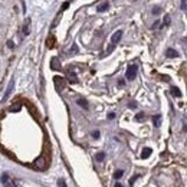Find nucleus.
Returning <instances> with one entry per match:
<instances>
[{
    "instance_id": "nucleus-5",
    "label": "nucleus",
    "mask_w": 187,
    "mask_h": 187,
    "mask_svg": "<svg viewBox=\"0 0 187 187\" xmlns=\"http://www.w3.org/2000/svg\"><path fill=\"white\" fill-rule=\"evenodd\" d=\"M13 87H14V81L12 79L10 82H9V85H7V89H6L4 95H3V101H6V99L9 98V95H10V94H12V91H13Z\"/></svg>"
},
{
    "instance_id": "nucleus-23",
    "label": "nucleus",
    "mask_w": 187,
    "mask_h": 187,
    "mask_svg": "<svg viewBox=\"0 0 187 187\" xmlns=\"http://www.w3.org/2000/svg\"><path fill=\"white\" fill-rule=\"evenodd\" d=\"M137 178H138V176H134V177H131V178H130V184H134V181H135V180H137Z\"/></svg>"
},
{
    "instance_id": "nucleus-15",
    "label": "nucleus",
    "mask_w": 187,
    "mask_h": 187,
    "mask_svg": "<svg viewBox=\"0 0 187 187\" xmlns=\"http://www.w3.org/2000/svg\"><path fill=\"white\" fill-rule=\"evenodd\" d=\"M68 77H69V81H71V82H77V77H75V74L69 72V74H68Z\"/></svg>"
},
{
    "instance_id": "nucleus-11",
    "label": "nucleus",
    "mask_w": 187,
    "mask_h": 187,
    "mask_svg": "<svg viewBox=\"0 0 187 187\" xmlns=\"http://www.w3.org/2000/svg\"><path fill=\"white\" fill-rule=\"evenodd\" d=\"M171 95L180 98V97H181V92H180V89L177 88V87H171Z\"/></svg>"
},
{
    "instance_id": "nucleus-27",
    "label": "nucleus",
    "mask_w": 187,
    "mask_h": 187,
    "mask_svg": "<svg viewBox=\"0 0 187 187\" xmlns=\"http://www.w3.org/2000/svg\"><path fill=\"white\" fill-rule=\"evenodd\" d=\"M135 107H137L135 102H130V108H135Z\"/></svg>"
},
{
    "instance_id": "nucleus-29",
    "label": "nucleus",
    "mask_w": 187,
    "mask_h": 187,
    "mask_svg": "<svg viewBox=\"0 0 187 187\" xmlns=\"http://www.w3.org/2000/svg\"><path fill=\"white\" fill-rule=\"evenodd\" d=\"M115 187H122L121 183H115Z\"/></svg>"
},
{
    "instance_id": "nucleus-9",
    "label": "nucleus",
    "mask_w": 187,
    "mask_h": 187,
    "mask_svg": "<svg viewBox=\"0 0 187 187\" xmlns=\"http://www.w3.org/2000/svg\"><path fill=\"white\" fill-rule=\"evenodd\" d=\"M151 153H153V150H151L150 147H145L143 150V153H141V158H148V157L151 155Z\"/></svg>"
},
{
    "instance_id": "nucleus-22",
    "label": "nucleus",
    "mask_w": 187,
    "mask_h": 187,
    "mask_svg": "<svg viewBox=\"0 0 187 187\" xmlns=\"http://www.w3.org/2000/svg\"><path fill=\"white\" fill-rule=\"evenodd\" d=\"M58 186H59V187H68L65 184V181H64V180H59V181H58Z\"/></svg>"
},
{
    "instance_id": "nucleus-13",
    "label": "nucleus",
    "mask_w": 187,
    "mask_h": 187,
    "mask_svg": "<svg viewBox=\"0 0 187 187\" xmlns=\"http://www.w3.org/2000/svg\"><path fill=\"white\" fill-rule=\"evenodd\" d=\"M153 122H154V127H160V125H161V117H160V115L153 117Z\"/></svg>"
},
{
    "instance_id": "nucleus-8",
    "label": "nucleus",
    "mask_w": 187,
    "mask_h": 187,
    "mask_svg": "<svg viewBox=\"0 0 187 187\" xmlns=\"http://www.w3.org/2000/svg\"><path fill=\"white\" fill-rule=\"evenodd\" d=\"M165 55L168 56V58H177V56H178V53H177L176 49H173V48H168V49H167V52H165Z\"/></svg>"
},
{
    "instance_id": "nucleus-16",
    "label": "nucleus",
    "mask_w": 187,
    "mask_h": 187,
    "mask_svg": "<svg viewBox=\"0 0 187 187\" xmlns=\"http://www.w3.org/2000/svg\"><path fill=\"white\" fill-rule=\"evenodd\" d=\"M20 108H22V105H20V104H17V105H13V107L10 108V111H12V112H16V111L20 110Z\"/></svg>"
},
{
    "instance_id": "nucleus-14",
    "label": "nucleus",
    "mask_w": 187,
    "mask_h": 187,
    "mask_svg": "<svg viewBox=\"0 0 187 187\" xmlns=\"http://www.w3.org/2000/svg\"><path fill=\"white\" fill-rule=\"evenodd\" d=\"M122 176H124V171H122V170H117V171L114 173V178H115V180H120Z\"/></svg>"
},
{
    "instance_id": "nucleus-21",
    "label": "nucleus",
    "mask_w": 187,
    "mask_h": 187,
    "mask_svg": "<svg viewBox=\"0 0 187 187\" xmlns=\"http://www.w3.org/2000/svg\"><path fill=\"white\" fill-rule=\"evenodd\" d=\"M170 25V16L167 14V16H164V26H168Z\"/></svg>"
},
{
    "instance_id": "nucleus-18",
    "label": "nucleus",
    "mask_w": 187,
    "mask_h": 187,
    "mask_svg": "<svg viewBox=\"0 0 187 187\" xmlns=\"http://www.w3.org/2000/svg\"><path fill=\"white\" fill-rule=\"evenodd\" d=\"M23 33H25V35H27V33H29V20H27V22H26V25H25V29H23Z\"/></svg>"
},
{
    "instance_id": "nucleus-26",
    "label": "nucleus",
    "mask_w": 187,
    "mask_h": 187,
    "mask_svg": "<svg viewBox=\"0 0 187 187\" xmlns=\"http://www.w3.org/2000/svg\"><path fill=\"white\" fill-rule=\"evenodd\" d=\"M108 118H110V120H112V118H115V114H114V112H111V114H108Z\"/></svg>"
},
{
    "instance_id": "nucleus-28",
    "label": "nucleus",
    "mask_w": 187,
    "mask_h": 187,
    "mask_svg": "<svg viewBox=\"0 0 187 187\" xmlns=\"http://www.w3.org/2000/svg\"><path fill=\"white\" fill-rule=\"evenodd\" d=\"M7 46L9 48H13V42H7Z\"/></svg>"
},
{
    "instance_id": "nucleus-4",
    "label": "nucleus",
    "mask_w": 187,
    "mask_h": 187,
    "mask_svg": "<svg viewBox=\"0 0 187 187\" xmlns=\"http://www.w3.org/2000/svg\"><path fill=\"white\" fill-rule=\"evenodd\" d=\"M35 167L39 168V170H45V168H46V160H45L43 157H39V158L35 161Z\"/></svg>"
},
{
    "instance_id": "nucleus-1",
    "label": "nucleus",
    "mask_w": 187,
    "mask_h": 187,
    "mask_svg": "<svg viewBox=\"0 0 187 187\" xmlns=\"http://www.w3.org/2000/svg\"><path fill=\"white\" fill-rule=\"evenodd\" d=\"M121 38H122V30H117V32L112 35V38H111V46L108 48V52H111L115 48V45L121 40Z\"/></svg>"
},
{
    "instance_id": "nucleus-12",
    "label": "nucleus",
    "mask_w": 187,
    "mask_h": 187,
    "mask_svg": "<svg viewBox=\"0 0 187 187\" xmlns=\"http://www.w3.org/2000/svg\"><path fill=\"white\" fill-rule=\"evenodd\" d=\"M108 7H110V4H108V3H102L101 6H98V9H97V10H98L99 13H102V12L108 10Z\"/></svg>"
},
{
    "instance_id": "nucleus-10",
    "label": "nucleus",
    "mask_w": 187,
    "mask_h": 187,
    "mask_svg": "<svg viewBox=\"0 0 187 187\" xmlns=\"http://www.w3.org/2000/svg\"><path fill=\"white\" fill-rule=\"evenodd\" d=\"M77 104H78V105H79V107H82L84 110H88V102H87L85 99L79 98V99H78V101H77Z\"/></svg>"
},
{
    "instance_id": "nucleus-17",
    "label": "nucleus",
    "mask_w": 187,
    "mask_h": 187,
    "mask_svg": "<svg viewBox=\"0 0 187 187\" xmlns=\"http://www.w3.org/2000/svg\"><path fill=\"white\" fill-rule=\"evenodd\" d=\"M104 158H105V154H104V153H98V154H97V160H98V161H102Z\"/></svg>"
},
{
    "instance_id": "nucleus-7",
    "label": "nucleus",
    "mask_w": 187,
    "mask_h": 187,
    "mask_svg": "<svg viewBox=\"0 0 187 187\" xmlns=\"http://www.w3.org/2000/svg\"><path fill=\"white\" fill-rule=\"evenodd\" d=\"M51 68H52V69H55V71H59V69H61L59 59H58V58H53V59L51 61Z\"/></svg>"
},
{
    "instance_id": "nucleus-24",
    "label": "nucleus",
    "mask_w": 187,
    "mask_h": 187,
    "mask_svg": "<svg viewBox=\"0 0 187 187\" xmlns=\"http://www.w3.org/2000/svg\"><path fill=\"white\" fill-rule=\"evenodd\" d=\"M92 137H94V138H98V137H99V132L98 131H94V132H92Z\"/></svg>"
},
{
    "instance_id": "nucleus-6",
    "label": "nucleus",
    "mask_w": 187,
    "mask_h": 187,
    "mask_svg": "<svg viewBox=\"0 0 187 187\" xmlns=\"http://www.w3.org/2000/svg\"><path fill=\"white\" fill-rule=\"evenodd\" d=\"M53 82L56 84V88H58V89H61V88H64V87H65V81H64L61 77H55V78H53Z\"/></svg>"
},
{
    "instance_id": "nucleus-25",
    "label": "nucleus",
    "mask_w": 187,
    "mask_h": 187,
    "mask_svg": "<svg viewBox=\"0 0 187 187\" xmlns=\"http://www.w3.org/2000/svg\"><path fill=\"white\" fill-rule=\"evenodd\" d=\"M160 9H158V7H154V9H153V13H154V14H157V13H160Z\"/></svg>"
},
{
    "instance_id": "nucleus-19",
    "label": "nucleus",
    "mask_w": 187,
    "mask_h": 187,
    "mask_svg": "<svg viewBox=\"0 0 187 187\" xmlns=\"http://www.w3.org/2000/svg\"><path fill=\"white\" fill-rule=\"evenodd\" d=\"M143 118H144V114H143V112H140V114H137V115H135V120H137V121H141Z\"/></svg>"
},
{
    "instance_id": "nucleus-3",
    "label": "nucleus",
    "mask_w": 187,
    "mask_h": 187,
    "mask_svg": "<svg viewBox=\"0 0 187 187\" xmlns=\"http://www.w3.org/2000/svg\"><path fill=\"white\" fill-rule=\"evenodd\" d=\"M1 184L4 187H14V184H13V181H12V178L7 174H3L1 176Z\"/></svg>"
},
{
    "instance_id": "nucleus-20",
    "label": "nucleus",
    "mask_w": 187,
    "mask_h": 187,
    "mask_svg": "<svg viewBox=\"0 0 187 187\" xmlns=\"http://www.w3.org/2000/svg\"><path fill=\"white\" fill-rule=\"evenodd\" d=\"M53 43H55V39H53V38H49V40H48V46H49V48H52Z\"/></svg>"
},
{
    "instance_id": "nucleus-2",
    "label": "nucleus",
    "mask_w": 187,
    "mask_h": 187,
    "mask_svg": "<svg viewBox=\"0 0 187 187\" xmlns=\"http://www.w3.org/2000/svg\"><path fill=\"white\" fill-rule=\"evenodd\" d=\"M135 75H137V66L135 65H130L128 66V69H127V74H125V77H127V79H134L135 78Z\"/></svg>"
},
{
    "instance_id": "nucleus-30",
    "label": "nucleus",
    "mask_w": 187,
    "mask_h": 187,
    "mask_svg": "<svg viewBox=\"0 0 187 187\" xmlns=\"http://www.w3.org/2000/svg\"><path fill=\"white\" fill-rule=\"evenodd\" d=\"M184 131H187V125H186V127H184Z\"/></svg>"
}]
</instances>
